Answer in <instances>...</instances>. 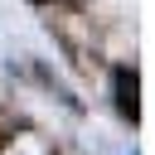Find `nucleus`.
I'll return each instance as SVG.
<instances>
[{
  "label": "nucleus",
  "mask_w": 155,
  "mask_h": 155,
  "mask_svg": "<svg viewBox=\"0 0 155 155\" xmlns=\"http://www.w3.org/2000/svg\"><path fill=\"white\" fill-rule=\"evenodd\" d=\"M116 107L126 116H136V73H126V68H116Z\"/></svg>",
  "instance_id": "1"
}]
</instances>
